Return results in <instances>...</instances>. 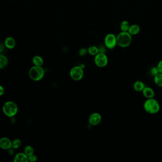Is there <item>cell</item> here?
Wrapping results in <instances>:
<instances>
[{
  "instance_id": "obj_1",
  "label": "cell",
  "mask_w": 162,
  "mask_h": 162,
  "mask_svg": "<svg viewBox=\"0 0 162 162\" xmlns=\"http://www.w3.org/2000/svg\"><path fill=\"white\" fill-rule=\"evenodd\" d=\"M144 108L147 113L150 114H156L159 111L160 106L159 102L154 98L147 99L144 104Z\"/></svg>"
},
{
  "instance_id": "obj_2",
  "label": "cell",
  "mask_w": 162,
  "mask_h": 162,
  "mask_svg": "<svg viewBox=\"0 0 162 162\" xmlns=\"http://www.w3.org/2000/svg\"><path fill=\"white\" fill-rule=\"evenodd\" d=\"M18 106L13 101H7L3 107V111L4 115L9 118L15 116L18 112Z\"/></svg>"
},
{
  "instance_id": "obj_3",
  "label": "cell",
  "mask_w": 162,
  "mask_h": 162,
  "mask_svg": "<svg viewBox=\"0 0 162 162\" xmlns=\"http://www.w3.org/2000/svg\"><path fill=\"white\" fill-rule=\"evenodd\" d=\"M116 37L117 45L120 47L127 48L131 43L132 36L128 32H122Z\"/></svg>"
},
{
  "instance_id": "obj_4",
  "label": "cell",
  "mask_w": 162,
  "mask_h": 162,
  "mask_svg": "<svg viewBox=\"0 0 162 162\" xmlns=\"http://www.w3.org/2000/svg\"><path fill=\"white\" fill-rule=\"evenodd\" d=\"M45 71L42 67L34 66L30 69L29 72V77L36 81H40L44 76Z\"/></svg>"
},
{
  "instance_id": "obj_5",
  "label": "cell",
  "mask_w": 162,
  "mask_h": 162,
  "mask_svg": "<svg viewBox=\"0 0 162 162\" xmlns=\"http://www.w3.org/2000/svg\"><path fill=\"white\" fill-rule=\"evenodd\" d=\"M84 70L81 66H75L72 68L70 75L73 80L75 81H79L81 80L84 76Z\"/></svg>"
},
{
  "instance_id": "obj_6",
  "label": "cell",
  "mask_w": 162,
  "mask_h": 162,
  "mask_svg": "<svg viewBox=\"0 0 162 162\" xmlns=\"http://www.w3.org/2000/svg\"><path fill=\"white\" fill-rule=\"evenodd\" d=\"M104 43L108 49L112 50L117 45V37L113 33H109L106 35L104 39Z\"/></svg>"
},
{
  "instance_id": "obj_7",
  "label": "cell",
  "mask_w": 162,
  "mask_h": 162,
  "mask_svg": "<svg viewBox=\"0 0 162 162\" xmlns=\"http://www.w3.org/2000/svg\"><path fill=\"white\" fill-rule=\"evenodd\" d=\"M94 62L96 65L100 68H103L108 64V59L105 54L103 53H99L95 56Z\"/></svg>"
},
{
  "instance_id": "obj_8",
  "label": "cell",
  "mask_w": 162,
  "mask_h": 162,
  "mask_svg": "<svg viewBox=\"0 0 162 162\" xmlns=\"http://www.w3.org/2000/svg\"><path fill=\"white\" fill-rule=\"evenodd\" d=\"M12 141L9 138L3 137L0 138V147L3 150H8L12 148Z\"/></svg>"
},
{
  "instance_id": "obj_9",
  "label": "cell",
  "mask_w": 162,
  "mask_h": 162,
  "mask_svg": "<svg viewBox=\"0 0 162 162\" xmlns=\"http://www.w3.org/2000/svg\"><path fill=\"white\" fill-rule=\"evenodd\" d=\"M101 121V116L98 113L92 114L89 118V123L92 126H97L99 125Z\"/></svg>"
},
{
  "instance_id": "obj_10",
  "label": "cell",
  "mask_w": 162,
  "mask_h": 162,
  "mask_svg": "<svg viewBox=\"0 0 162 162\" xmlns=\"http://www.w3.org/2000/svg\"><path fill=\"white\" fill-rule=\"evenodd\" d=\"M143 96L147 99L154 98L155 92L153 88L150 87H145L142 91Z\"/></svg>"
},
{
  "instance_id": "obj_11",
  "label": "cell",
  "mask_w": 162,
  "mask_h": 162,
  "mask_svg": "<svg viewBox=\"0 0 162 162\" xmlns=\"http://www.w3.org/2000/svg\"><path fill=\"white\" fill-rule=\"evenodd\" d=\"M14 162H29V157L24 153H19L17 154L14 157Z\"/></svg>"
},
{
  "instance_id": "obj_12",
  "label": "cell",
  "mask_w": 162,
  "mask_h": 162,
  "mask_svg": "<svg viewBox=\"0 0 162 162\" xmlns=\"http://www.w3.org/2000/svg\"><path fill=\"white\" fill-rule=\"evenodd\" d=\"M4 45L8 49H13L16 46L15 40L13 37H7L4 41Z\"/></svg>"
},
{
  "instance_id": "obj_13",
  "label": "cell",
  "mask_w": 162,
  "mask_h": 162,
  "mask_svg": "<svg viewBox=\"0 0 162 162\" xmlns=\"http://www.w3.org/2000/svg\"><path fill=\"white\" fill-rule=\"evenodd\" d=\"M140 28L138 25H130L128 32L132 36V35L138 34L140 32Z\"/></svg>"
},
{
  "instance_id": "obj_14",
  "label": "cell",
  "mask_w": 162,
  "mask_h": 162,
  "mask_svg": "<svg viewBox=\"0 0 162 162\" xmlns=\"http://www.w3.org/2000/svg\"><path fill=\"white\" fill-rule=\"evenodd\" d=\"M146 86L142 81H135L133 85V88L137 92H142Z\"/></svg>"
},
{
  "instance_id": "obj_15",
  "label": "cell",
  "mask_w": 162,
  "mask_h": 162,
  "mask_svg": "<svg viewBox=\"0 0 162 162\" xmlns=\"http://www.w3.org/2000/svg\"><path fill=\"white\" fill-rule=\"evenodd\" d=\"M33 64L36 66L42 67L44 64V60L39 56H35L32 60Z\"/></svg>"
},
{
  "instance_id": "obj_16",
  "label": "cell",
  "mask_w": 162,
  "mask_h": 162,
  "mask_svg": "<svg viewBox=\"0 0 162 162\" xmlns=\"http://www.w3.org/2000/svg\"><path fill=\"white\" fill-rule=\"evenodd\" d=\"M8 64V58L5 55L0 54V69L6 67Z\"/></svg>"
},
{
  "instance_id": "obj_17",
  "label": "cell",
  "mask_w": 162,
  "mask_h": 162,
  "mask_svg": "<svg viewBox=\"0 0 162 162\" xmlns=\"http://www.w3.org/2000/svg\"><path fill=\"white\" fill-rule=\"evenodd\" d=\"M88 53L90 55L92 56H96L97 54L100 53V50L96 46H91L87 49Z\"/></svg>"
},
{
  "instance_id": "obj_18",
  "label": "cell",
  "mask_w": 162,
  "mask_h": 162,
  "mask_svg": "<svg viewBox=\"0 0 162 162\" xmlns=\"http://www.w3.org/2000/svg\"><path fill=\"white\" fill-rule=\"evenodd\" d=\"M154 82L159 87H162V74L158 73L155 76L154 79Z\"/></svg>"
},
{
  "instance_id": "obj_19",
  "label": "cell",
  "mask_w": 162,
  "mask_h": 162,
  "mask_svg": "<svg viewBox=\"0 0 162 162\" xmlns=\"http://www.w3.org/2000/svg\"><path fill=\"white\" fill-rule=\"evenodd\" d=\"M130 25L127 20H123L120 23V28L122 32H128Z\"/></svg>"
},
{
  "instance_id": "obj_20",
  "label": "cell",
  "mask_w": 162,
  "mask_h": 162,
  "mask_svg": "<svg viewBox=\"0 0 162 162\" xmlns=\"http://www.w3.org/2000/svg\"><path fill=\"white\" fill-rule=\"evenodd\" d=\"M24 153L29 157V156L34 154V149L31 146H27L24 148Z\"/></svg>"
},
{
  "instance_id": "obj_21",
  "label": "cell",
  "mask_w": 162,
  "mask_h": 162,
  "mask_svg": "<svg viewBox=\"0 0 162 162\" xmlns=\"http://www.w3.org/2000/svg\"><path fill=\"white\" fill-rule=\"evenodd\" d=\"M22 145V141L19 139H15L12 141V147L14 149H17Z\"/></svg>"
},
{
  "instance_id": "obj_22",
  "label": "cell",
  "mask_w": 162,
  "mask_h": 162,
  "mask_svg": "<svg viewBox=\"0 0 162 162\" xmlns=\"http://www.w3.org/2000/svg\"><path fill=\"white\" fill-rule=\"evenodd\" d=\"M158 73H159V72L157 67H154L151 69L150 74L154 77Z\"/></svg>"
},
{
  "instance_id": "obj_23",
  "label": "cell",
  "mask_w": 162,
  "mask_h": 162,
  "mask_svg": "<svg viewBox=\"0 0 162 162\" xmlns=\"http://www.w3.org/2000/svg\"><path fill=\"white\" fill-rule=\"evenodd\" d=\"M88 53L87 49L86 48H82L79 50V54L81 56H84Z\"/></svg>"
},
{
  "instance_id": "obj_24",
  "label": "cell",
  "mask_w": 162,
  "mask_h": 162,
  "mask_svg": "<svg viewBox=\"0 0 162 162\" xmlns=\"http://www.w3.org/2000/svg\"><path fill=\"white\" fill-rule=\"evenodd\" d=\"M37 160H38V157H37V156H35L34 154L29 156V162H36V161H37Z\"/></svg>"
},
{
  "instance_id": "obj_25",
  "label": "cell",
  "mask_w": 162,
  "mask_h": 162,
  "mask_svg": "<svg viewBox=\"0 0 162 162\" xmlns=\"http://www.w3.org/2000/svg\"><path fill=\"white\" fill-rule=\"evenodd\" d=\"M157 68L158 69L159 72L162 74V60L158 62L157 64Z\"/></svg>"
},
{
  "instance_id": "obj_26",
  "label": "cell",
  "mask_w": 162,
  "mask_h": 162,
  "mask_svg": "<svg viewBox=\"0 0 162 162\" xmlns=\"http://www.w3.org/2000/svg\"><path fill=\"white\" fill-rule=\"evenodd\" d=\"M5 92V90H4V88L3 86L0 85V97L3 95Z\"/></svg>"
},
{
  "instance_id": "obj_27",
  "label": "cell",
  "mask_w": 162,
  "mask_h": 162,
  "mask_svg": "<svg viewBox=\"0 0 162 162\" xmlns=\"http://www.w3.org/2000/svg\"><path fill=\"white\" fill-rule=\"evenodd\" d=\"M14 149L13 148H10L8 150V153H9V154H10V155H13L15 153V152H14Z\"/></svg>"
},
{
  "instance_id": "obj_28",
  "label": "cell",
  "mask_w": 162,
  "mask_h": 162,
  "mask_svg": "<svg viewBox=\"0 0 162 162\" xmlns=\"http://www.w3.org/2000/svg\"><path fill=\"white\" fill-rule=\"evenodd\" d=\"M4 44H3L1 43H0V53H1L4 50Z\"/></svg>"
},
{
  "instance_id": "obj_29",
  "label": "cell",
  "mask_w": 162,
  "mask_h": 162,
  "mask_svg": "<svg viewBox=\"0 0 162 162\" xmlns=\"http://www.w3.org/2000/svg\"><path fill=\"white\" fill-rule=\"evenodd\" d=\"M16 122V119L15 118H14V116H13L11 118V120H10V122L12 123V124H14Z\"/></svg>"
}]
</instances>
